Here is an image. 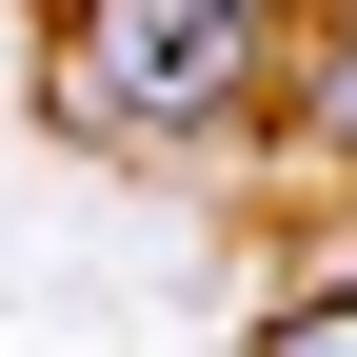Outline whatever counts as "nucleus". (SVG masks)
Returning a JSON list of instances; mask_svg holds the SVG:
<instances>
[{
  "instance_id": "1",
  "label": "nucleus",
  "mask_w": 357,
  "mask_h": 357,
  "mask_svg": "<svg viewBox=\"0 0 357 357\" xmlns=\"http://www.w3.org/2000/svg\"><path fill=\"white\" fill-rule=\"evenodd\" d=\"M278 40L298 20H238V0H60V60L40 100L79 139H238L278 100Z\"/></svg>"
},
{
  "instance_id": "2",
  "label": "nucleus",
  "mask_w": 357,
  "mask_h": 357,
  "mask_svg": "<svg viewBox=\"0 0 357 357\" xmlns=\"http://www.w3.org/2000/svg\"><path fill=\"white\" fill-rule=\"evenodd\" d=\"M278 119H298V159L357 178V0H318V20L278 40Z\"/></svg>"
},
{
  "instance_id": "3",
  "label": "nucleus",
  "mask_w": 357,
  "mask_h": 357,
  "mask_svg": "<svg viewBox=\"0 0 357 357\" xmlns=\"http://www.w3.org/2000/svg\"><path fill=\"white\" fill-rule=\"evenodd\" d=\"M258 357H357V278H298L278 318H258Z\"/></svg>"
},
{
  "instance_id": "4",
  "label": "nucleus",
  "mask_w": 357,
  "mask_h": 357,
  "mask_svg": "<svg viewBox=\"0 0 357 357\" xmlns=\"http://www.w3.org/2000/svg\"><path fill=\"white\" fill-rule=\"evenodd\" d=\"M238 20H318V0H238Z\"/></svg>"
},
{
  "instance_id": "5",
  "label": "nucleus",
  "mask_w": 357,
  "mask_h": 357,
  "mask_svg": "<svg viewBox=\"0 0 357 357\" xmlns=\"http://www.w3.org/2000/svg\"><path fill=\"white\" fill-rule=\"evenodd\" d=\"M40 20H60V0H40Z\"/></svg>"
}]
</instances>
